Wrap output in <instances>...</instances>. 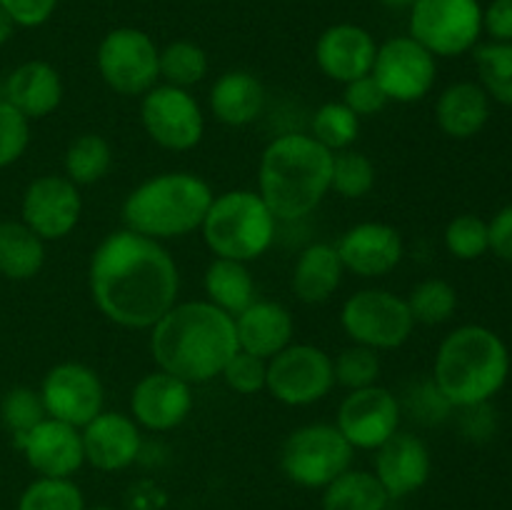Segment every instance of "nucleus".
<instances>
[{
	"mask_svg": "<svg viewBox=\"0 0 512 510\" xmlns=\"http://www.w3.org/2000/svg\"><path fill=\"white\" fill-rule=\"evenodd\" d=\"M5 100L25 118L43 120L60 108L65 98L63 75L48 60H25L5 78Z\"/></svg>",
	"mask_w": 512,
	"mask_h": 510,
	"instance_id": "nucleus-24",
	"label": "nucleus"
},
{
	"mask_svg": "<svg viewBox=\"0 0 512 510\" xmlns=\"http://www.w3.org/2000/svg\"><path fill=\"white\" fill-rule=\"evenodd\" d=\"M13 33H15V23L10 20V15L0 8V45L8 43V40L13 38Z\"/></svg>",
	"mask_w": 512,
	"mask_h": 510,
	"instance_id": "nucleus-49",
	"label": "nucleus"
},
{
	"mask_svg": "<svg viewBox=\"0 0 512 510\" xmlns=\"http://www.w3.org/2000/svg\"><path fill=\"white\" fill-rule=\"evenodd\" d=\"M335 388L333 355L313 343H290L268 360L265 393L288 408H308Z\"/></svg>",
	"mask_w": 512,
	"mask_h": 510,
	"instance_id": "nucleus-11",
	"label": "nucleus"
},
{
	"mask_svg": "<svg viewBox=\"0 0 512 510\" xmlns=\"http://www.w3.org/2000/svg\"><path fill=\"white\" fill-rule=\"evenodd\" d=\"M238 350L233 315L208 300L175 303L150 328V355L155 368L195 385L220 378Z\"/></svg>",
	"mask_w": 512,
	"mask_h": 510,
	"instance_id": "nucleus-2",
	"label": "nucleus"
},
{
	"mask_svg": "<svg viewBox=\"0 0 512 510\" xmlns=\"http://www.w3.org/2000/svg\"><path fill=\"white\" fill-rule=\"evenodd\" d=\"M83 195L65 175L45 173L28 183L20 198V220L45 243L63 240L78 228Z\"/></svg>",
	"mask_w": 512,
	"mask_h": 510,
	"instance_id": "nucleus-15",
	"label": "nucleus"
},
{
	"mask_svg": "<svg viewBox=\"0 0 512 510\" xmlns=\"http://www.w3.org/2000/svg\"><path fill=\"white\" fill-rule=\"evenodd\" d=\"M415 325H443L458 310V290L443 278H425L405 295Z\"/></svg>",
	"mask_w": 512,
	"mask_h": 510,
	"instance_id": "nucleus-34",
	"label": "nucleus"
},
{
	"mask_svg": "<svg viewBox=\"0 0 512 510\" xmlns=\"http://www.w3.org/2000/svg\"><path fill=\"white\" fill-rule=\"evenodd\" d=\"M483 33L495 43H512V0H490L483 8Z\"/></svg>",
	"mask_w": 512,
	"mask_h": 510,
	"instance_id": "nucleus-47",
	"label": "nucleus"
},
{
	"mask_svg": "<svg viewBox=\"0 0 512 510\" xmlns=\"http://www.w3.org/2000/svg\"><path fill=\"white\" fill-rule=\"evenodd\" d=\"M355 448L335 423H308L295 428L280 448V470L293 485L323 490L353 468Z\"/></svg>",
	"mask_w": 512,
	"mask_h": 510,
	"instance_id": "nucleus-7",
	"label": "nucleus"
},
{
	"mask_svg": "<svg viewBox=\"0 0 512 510\" xmlns=\"http://www.w3.org/2000/svg\"><path fill=\"white\" fill-rule=\"evenodd\" d=\"M15 448L38 478H75L85 465L80 428L55 418L40 420L33 430L15 440Z\"/></svg>",
	"mask_w": 512,
	"mask_h": 510,
	"instance_id": "nucleus-20",
	"label": "nucleus"
},
{
	"mask_svg": "<svg viewBox=\"0 0 512 510\" xmlns=\"http://www.w3.org/2000/svg\"><path fill=\"white\" fill-rule=\"evenodd\" d=\"M445 248L458 260H478L490 250L488 223L480 215H455L445 225Z\"/></svg>",
	"mask_w": 512,
	"mask_h": 510,
	"instance_id": "nucleus-40",
	"label": "nucleus"
},
{
	"mask_svg": "<svg viewBox=\"0 0 512 510\" xmlns=\"http://www.w3.org/2000/svg\"><path fill=\"white\" fill-rule=\"evenodd\" d=\"M43 418H48V413H45L43 398L35 388L15 385L0 398V423L10 433L13 443L23 438L28 430H33Z\"/></svg>",
	"mask_w": 512,
	"mask_h": 510,
	"instance_id": "nucleus-39",
	"label": "nucleus"
},
{
	"mask_svg": "<svg viewBox=\"0 0 512 510\" xmlns=\"http://www.w3.org/2000/svg\"><path fill=\"white\" fill-rule=\"evenodd\" d=\"M380 370V353L373 348H365V345L350 343L348 348L340 350L333 358V373H335V385L350 390L370 388V385H378Z\"/></svg>",
	"mask_w": 512,
	"mask_h": 510,
	"instance_id": "nucleus-38",
	"label": "nucleus"
},
{
	"mask_svg": "<svg viewBox=\"0 0 512 510\" xmlns=\"http://www.w3.org/2000/svg\"><path fill=\"white\" fill-rule=\"evenodd\" d=\"M0 8L10 15L15 28H40L58 10V0H0Z\"/></svg>",
	"mask_w": 512,
	"mask_h": 510,
	"instance_id": "nucleus-45",
	"label": "nucleus"
},
{
	"mask_svg": "<svg viewBox=\"0 0 512 510\" xmlns=\"http://www.w3.org/2000/svg\"><path fill=\"white\" fill-rule=\"evenodd\" d=\"M220 378L233 393L258 395L263 393L265 383H268V360L245 353V350H235L233 358L225 363Z\"/></svg>",
	"mask_w": 512,
	"mask_h": 510,
	"instance_id": "nucleus-42",
	"label": "nucleus"
},
{
	"mask_svg": "<svg viewBox=\"0 0 512 510\" xmlns=\"http://www.w3.org/2000/svg\"><path fill=\"white\" fill-rule=\"evenodd\" d=\"M373 75L390 103H420L438 80V58L410 35H395L378 43Z\"/></svg>",
	"mask_w": 512,
	"mask_h": 510,
	"instance_id": "nucleus-13",
	"label": "nucleus"
},
{
	"mask_svg": "<svg viewBox=\"0 0 512 510\" xmlns=\"http://www.w3.org/2000/svg\"><path fill=\"white\" fill-rule=\"evenodd\" d=\"M510 375V353L495 330L485 325H460L438 345L433 375L455 410L490 403Z\"/></svg>",
	"mask_w": 512,
	"mask_h": 510,
	"instance_id": "nucleus-4",
	"label": "nucleus"
},
{
	"mask_svg": "<svg viewBox=\"0 0 512 510\" xmlns=\"http://www.w3.org/2000/svg\"><path fill=\"white\" fill-rule=\"evenodd\" d=\"M88 288L105 320L125 330H150L178 303L180 270L165 243L120 228L90 253Z\"/></svg>",
	"mask_w": 512,
	"mask_h": 510,
	"instance_id": "nucleus-1",
	"label": "nucleus"
},
{
	"mask_svg": "<svg viewBox=\"0 0 512 510\" xmlns=\"http://www.w3.org/2000/svg\"><path fill=\"white\" fill-rule=\"evenodd\" d=\"M463 410V418H460V430H463L465 438L470 440H490L495 435V428H498V420H495V410L490 403L470 405V408Z\"/></svg>",
	"mask_w": 512,
	"mask_h": 510,
	"instance_id": "nucleus-46",
	"label": "nucleus"
},
{
	"mask_svg": "<svg viewBox=\"0 0 512 510\" xmlns=\"http://www.w3.org/2000/svg\"><path fill=\"white\" fill-rule=\"evenodd\" d=\"M95 65L113 93L140 98L160 83V48L145 30L123 25L103 35Z\"/></svg>",
	"mask_w": 512,
	"mask_h": 510,
	"instance_id": "nucleus-9",
	"label": "nucleus"
},
{
	"mask_svg": "<svg viewBox=\"0 0 512 510\" xmlns=\"http://www.w3.org/2000/svg\"><path fill=\"white\" fill-rule=\"evenodd\" d=\"M215 193L208 180L190 170H165L135 185L123 200V228L158 243L200 230Z\"/></svg>",
	"mask_w": 512,
	"mask_h": 510,
	"instance_id": "nucleus-5",
	"label": "nucleus"
},
{
	"mask_svg": "<svg viewBox=\"0 0 512 510\" xmlns=\"http://www.w3.org/2000/svg\"><path fill=\"white\" fill-rule=\"evenodd\" d=\"M375 53H378V43L373 33L355 23L330 25L315 43V63L320 73L340 85L373 73Z\"/></svg>",
	"mask_w": 512,
	"mask_h": 510,
	"instance_id": "nucleus-22",
	"label": "nucleus"
},
{
	"mask_svg": "<svg viewBox=\"0 0 512 510\" xmlns=\"http://www.w3.org/2000/svg\"><path fill=\"white\" fill-rule=\"evenodd\" d=\"M45 265V240L23 220H0V275L15 283L33 280Z\"/></svg>",
	"mask_w": 512,
	"mask_h": 510,
	"instance_id": "nucleus-29",
	"label": "nucleus"
},
{
	"mask_svg": "<svg viewBox=\"0 0 512 510\" xmlns=\"http://www.w3.org/2000/svg\"><path fill=\"white\" fill-rule=\"evenodd\" d=\"M373 453V473L390 500H403L418 493L433 473V455L428 443L415 433L398 430Z\"/></svg>",
	"mask_w": 512,
	"mask_h": 510,
	"instance_id": "nucleus-21",
	"label": "nucleus"
},
{
	"mask_svg": "<svg viewBox=\"0 0 512 510\" xmlns=\"http://www.w3.org/2000/svg\"><path fill=\"white\" fill-rule=\"evenodd\" d=\"M490 98L483 85L460 80L448 85L435 100V123L448 138L470 140L488 125Z\"/></svg>",
	"mask_w": 512,
	"mask_h": 510,
	"instance_id": "nucleus-27",
	"label": "nucleus"
},
{
	"mask_svg": "<svg viewBox=\"0 0 512 510\" xmlns=\"http://www.w3.org/2000/svg\"><path fill=\"white\" fill-rule=\"evenodd\" d=\"M85 465L100 473H120L143 455V428L120 410H103L80 428Z\"/></svg>",
	"mask_w": 512,
	"mask_h": 510,
	"instance_id": "nucleus-19",
	"label": "nucleus"
},
{
	"mask_svg": "<svg viewBox=\"0 0 512 510\" xmlns=\"http://www.w3.org/2000/svg\"><path fill=\"white\" fill-rule=\"evenodd\" d=\"M340 328L350 343L388 353L403 348L413 338L415 318L405 295L385 288H363L340 305Z\"/></svg>",
	"mask_w": 512,
	"mask_h": 510,
	"instance_id": "nucleus-8",
	"label": "nucleus"
},
{
	"mask_svg": "<svg viewBox=\"0 0 512 510\" xmlns=\"http://www.w3.org/2000/svg\"><path fill=\"white\" fill-rule=\"evenodd\" d=\"M403 423L400 398L385 385L350 390L340 403L335 425L355 450H378Z\"/></svg>",
	"mask_w": 512,
	"mask_h": 510,
	"instance_id": "nucleus-16",
	"label": "nucleus"
},
{
	"mask_svg": "<svg viewBox=\"0 0 512 510\" xmlns=\"http://www.w3.org/2000/svg\"><path fill=\"white\" fill-rule=\"evenodd\" d=\"M48 418L83 428L105 410V385L98 370L78 360H63L43 375L38 388Z\"/></svg>",
	"mask_w": 512,
	"mask_h": 510,
	"instance_id": "nucleus-14",
	"label": "nucleus"
},
{
	"mask_svg": "<svg viewBox=\"0 0 512 510\" xmlns=\"http://www.w3.org/2000/svg\"><path fill=\"white\" fill-rule=\"evenodd\" d=\"M410 38L435 58H458L475 50L483 35L480 0H418L410 8Z\"/></svg>",
	"mask_w": 512,
	"mask_h": 510,
	"instance_id": "nucleus-10",
	"label": "nucleus"
},
{
	"mask_svg": "<svg viewBox=\"0 0 512 510\" xmlns=\"http://www.w3.org/2000/svg\"><path fill=\"white\" fill-rule=\"evenodd\" d=\"M30 145V120L18 108L0 98V170L10 168Z\"/></svg>",
	"mask_w": 512,
	"mask_h": 510,
	"instance_id": "nucleus-43",
	"label": "nucleus"
},
{
	"mask_svg": "<svg viewBox=\"0 0 512 510\" xmlns=\"http://www.w3.org/2000/svg\"><path fill=\"white\" fill-rule=\"evenodd\" d=\"M85 495L73 478H35L20 493L15 510H85Z\"/></svg>",
	"mask_w": 512,
	"mask_h": 510,
	"instance_id": "nucleus-37",
	"label": "nucleus"
},
{
	"mask_svg": "<svg viewBox=\"0 0 512 510\" xmlns=\"http://www.w3.org/2000/svg\"><path fill=\"white\" fill-rule=\"evenodd\" d=\"M140 123L158 148L185 153L205 135V113L190 90L158 83L140 95Z\"/></svg>",
	"mask_w": 512,
	"mask_h": 510,
	"instance_id": "nucleus-12",
	"label": "nucleus"
},
{
	"mask_svg": "<svg viewBox=\"0 0 512 510\" xmlns=\"http://www.w3.org/2000/svg\"><path fill=\"white\" fill-rule=\"evenodd\" d=\"M268 93L263 80L250 70H225L215 78L208 93V108L218 123L228 128H245L260 120Z\"/></svg>",
	"mask_w": 512,
	"mask_h": 510,
	"instance_id": "nucleus-25",
	"label": "nucleus"
},
{
	"mask_svg": "<svg viewBox=\"0 0 512 510\" xmlns=\"http://www.w3.org/2000/svg\"><path fill=\"white\" fill-rule=\"evenodd\" d=\"M345 273L375 280L393 273L405 258V240L400 230L380 220H365L345 230L335 243Z\"/></svg>",
	"mask_w": 512,
	"mask_h": 510,
	"instance_id": "nucleus-18",
	"label": "nucleus"
},
{
	"mask_svg": "<svg viewBox=\"0 0 512 510\" xmlns=\"http://www.w3.org/2000/svg\"><path fill=\"white\" fill-rule=\"evenodd\" d=\"M343 103L363 118H373V115L383 113L388 108V95L383 93V88L378 85V80L373 75H365V78L353 80V83L343 85Z\"/></svg>",
	"mask_w": 512,
	"mask_h": 510,
	"instance_id": "nucleus-44",
	"label": "nucleus"
},
{
	"mask_svg": "<svg viewBox=\"0 0 512 510\" xmlns=\"http://www.w3.org/2000/svg\"><path fill=\"white\" fill-rule=\"evenodd\" d=\"M320 510H388L390 495L373 470L350 468L320 490Z\"/></svg>",
	"mask_w": 512,
	"mask_h": 510,
	"instance_id": "nucleus-30",
	"label": "nucleus"
},
{
	"mask_svg": "<svg viewBox=\"0 0 512 510\" xmlns=\"http://www.w3.org/2000/svg\"><path fill=\"white\" fill-rule=\"evenodd\" d=\"M363 120L343 103V100H328L315 110L310 120V135L330 153L355 148Z\"/></svg>",
	"mask_w": 512,
	"mask_h": 510,
	"instance_id": "nucleus-33",
	"label": "nucleus"
},
{
	"mask_svg": "<svg viewBox=\"0 0 512 510\" xmlns=\"http://www.w3.org/2000/svg\"><path fill=\"white\" fill-rule=\"evenodd\" d=\"M378 170L375 163L360 150L348 148L333 153V175H330V193L343 200H363L373 193Z\"/></svg>",
	"mask_w": 512,
	"mask_h": 510,
	"instance_id": "nucleus-35",
	"label": "nucleus"
},
{
	"mask_svg": "<svg viewBox=\"0 0 512 510\" xmlns=\"http://www.w3.org/2000/svg\"><path fill=\"white\" fill-rule=\"evenodd\" d=\"M475 68L488 98L512 108V43L475 45Z\"/></svg>",
	"mask_w": 512,
	"mask_h": 510,
	"instance_id": "nucleus-36",
	"label": "nucleus"
},
{
	"mask_svg": "<svg viewBox=\"0 0 512 510\" xmlns=\"http://www.w3.org/2000/svg\"><path fill=\"white\" fill-rule=\"evenodd\" d=\"M400 408H403V415H410V418L423 425L443 423L455 410L450 400L443 395V390L435 385L433 378L408 385V390L400 398Z\"/></svg>",
	"mask_w": 512,
	"mask_h": 510,
	"instance_id": "nucleus-41",
	"label": "nucleus"
},
{
	"mask_svg": "<svg viewBox=\"0 0 512 510\" xmlns=\"http://www.w3.org/2000/svg\"><path fill=\"white\" fill-rule=\"evenodd\" d=\"M193 408V385L160 368L145 373L130 390V418L150 433H170L180 428Z\"/></svg>",
	"mask_w": 512,
	"mask_h": 510,
	"instance_id": "nucleus-17",
	"label": "nucleus"
},
{
	"mask_svg": "<svg viewBox=\"0 0 512 510\" xmlns=\"http://www.w3.org/2000/svg\"><path fill=\"white\" fill-rule=\"evenodd\" d=\"M213 258L253 263L263 258L278 235V218L258 190L235 188L218 193L200 225Z\"/></svg>",
	"mask_w": 512,
	"mask_h": 510,
	"instance_id": "nucleus-6",
	"label": "nucleus"
},
{
	"mask_svg": "<svg viewBox=\"0 0 512 510\" xmlns=\"http://www.w3.org/2000/svg\"><path fill=\"white\" fill-rule=\"evenodd\" d=\"M333 153L310 133H283L260 153L258 193L278 223L313 213L330 195Z\"/></svg>",
	"mask_w": 512,
	"mask_h": 510,
	"instance_id": "nucleus-3",
	"label": "nucleus"
},
{
	"mask_svg": "<svg viewBox=\"0 0 512 510\" xmlns=\"http://www.w3.org/2000/svg\"><path fill=\"white\" fill-rule=\"evenodd\" d=\"M345 278L335 243H310L298 253L290 273V290L305 305H323L340 290Z\"/></svg>",
	"mask_w": 512,
	"mask_h": 510,
	"instance_id": "nucleus-26",
	"label": "nucleus"
},
{
	"mask_svg": "<svg viewBox=\"0 0 512 510\" xmlns=\"http://www.w3.org/2000/svg\"><path fill=\"white\" fill-rule=\"evenodd\" d=\"M203 290L208 303H213L215 308L233 315V318L258 298L255 295V278L248 263L228 258L210 260L203 273Z\"/></svg>",
	"mask_w": 512,
	"mask_h": 510,
	"instance_id": "nucleus-28",
	"label": "nucleus"
},
{
	"mask_svg": "<svg viewBox=\"0 0 512 510\" xmlns=\"http://www.w3.org/2000/svg\"><path fill=\"white\" fill-rule=\"evenodd\" d=\"M210 73V58L203 45L193 40H173L160 48V80L190 90Z\"/></svg>",
	"mask_w": 512,
	"mask_h": 510,
	"instance_id": "nucleus-32",
	"label": "nucleus"
},
{
	"mask_svg": "<svg viewBox=\"0 0 512 510\" xmlns=\"http://www.w3.org/2000/svg\"><path fill=\"white\" fill-rule=\"evenodd\" d=\"M85 510H115V508H113V505L100 503V505H85Z\"/></svg>",
	"mask_w": 512,
	"mask_h": 510,
	"instance_id": "nucleus-51",
	"label": "nucleus"
},
{
	"mask_svg": "<svg viewBox=\"0 0 512 510\" xmlns=\"http://www.w3.org/2000/svg\"><path fill=\"white\" fill-rule=\"evenodd\" d=\"M378 3L388 10H410L418 0H378Z\"/></svg>",
	"mask_w": 512,
	"mask_h": 510,
	"instance_id": "nucleus-50",
	"label": "nucleus"
},
{
	"mask_svg": "<svg viewBox=\"0 0 512 510\" xmlns=\"http://www.w3.org/2000/svg\"><path fill=\"white\" fill-rule=\"evenodd\" d=\"M113 170V148L100 133H80L65 148L63 175L78 188L95 185Z\"/></svg>",
	"mask_w": 512,
	"mask_h": 510,
	"instance_id": "nucleus-31",
	"label": "nucleus"
},
{
	"mask_svg": "<svg viewBox=\"0 0 512 510\" xmlns=\"http://www.w3.org/2000/svg\"><path fill=\"white\" fill-rule=\"evenodd\" d=\"M490 250L505 263H512V203L500 208L488 223Z\"/></svg>",
	"mask_w": 512,
	"mask_h": 510,
	"instance_id": "nucleus-48",
	"label": "nucleus"
},
{
	"mask_svg": "<svg viewBox=\"0 0 512 510\" xmlns=\"http://www.w3.org/2000/svg\"><path fill=\"white\" fill-rule=\"evenodd\" d=\"M238 350L270 360L295 343V318L288 305L278 300L255 298L243 313L235 315Z\"/></svg>",
	"mask_w": 512,
	"mask_h": 510,
	"instance_id": "nucleus-23",
	"label": "nucleus"
}]
</instances>
